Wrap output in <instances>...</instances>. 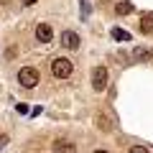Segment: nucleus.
Wrapping results in <instances>:
<instances>
[{"label":"nucleus","instance_id":"15","mask_svg":"<svg viewBox=\"0 0 153 153\" xmlns=\"http://www.w3.org/2000/svg\"><path fill=\"white\" fill-rule=\"evenodd\" d=\"M94 153H107V151H94Z\"/></svg>","mask_w":153,"mask_h":153},{"label":"nucleus","instance_id":"3","mask_svg":"<svg viewBox=\"0 0 153 153\" xmlns=\"http://www.w3.org/2000/svg\"><path fill=\"white\" fill-rule=\"evenodd\" d=\"M92 87L97 89V92H102V89L107 87V69H105V66H94V71H92Z\"/></svg>","mask_w":153,"mask_h":153},{"label":"nucleus","instance_id":"6","mask_svg":"<svg viewBox=\"0 0 153 153\" xmlns=\"http://www.w3.org/2000/svg\"><path fill=\"white\" fill-rule=\"evenodd\" d=\"M94 123H97V128H100V130H105V133H110V130L115 128L112 115H107V112H100L97 117H94Z\"/></svg>","mask_w":153,"mask_h":153},{"label":"nucleus","instance_id":"14","mask_svg":"<svg viewBox=\"0 0 153 153\" xmlns=\"http://www.w3.org/2000/svg\"><path fill=\"white\" fill-rule=\"evenodd\" d=\"M38 0H23V5H36Z\"/></svg>","mask_w":153,"mask_h":153},{"label":"nucleus","instance_id":"11","mask_svg":"<svg viewBox=\"0 0 153 153\" xmlns=\"http://www.w3.org/2000/svg\"><path fill=\"white\" fill-rule=\"evenodd\" d=\"M133 56H135V61H148V59H151V51H146V49H135V51H133Z\"/></svg>","mask_w":153,"mask_h":153},{"label":"nucleus","instance_id":"7","mask_svg":"<svg viewBox=\"0 0 153 153\" xmlns=\"http://www.w3.org/2000/svg\"><path fill=\"white\" fill-rule=\"evenodd\" d=\"M54 148H56V153H76L74 143H69V140H66V138H56Z\"/></svg>","mask_w":153,"mask_h":153},{"label":"nucleus","instance_id":"1","mask_svg":"<svg viewBox=\"0 0 153 153\" xmlns=\"http://www.w3.org/2000/svg\"><path fill=\"white\" fill-rule=\"evenodd\" d=\"M38 69L36 66H23L21 71H18V82H21V87H26V89H31V87H36L38 84Z\"/></svg>","mask_w":153,"mask_h":153},{"label":"nucleus","instance_id":"9","mask_svg":"<svg viewBox=\"0 0 153 153\" xmlns=\"http://www.w3.org/2000/svg\"><path fill=\"white\" fill-rule=\"evenodd\" d=\"M115 10H117V16H130V13H133V3L123 0V3H117V5H115Z\"/></svg>","mask_w":153,"mask_h":153},{"label":"nucleus","instance_id":"4","mask_svg":"<svg viewBox=\"0 0 153 153\" xmlns=\"http://www.w3.org/2000/svg\"><path fill=\"white\" fill-rule=\"evenodd\" d=\"M59 41H61V46H64V49H69V51H76V49H79V44H82V38L76 36L74 31H64Z\"/></svg>","mask_w":153,"mask_h":153},{"label":"nucleus","instance_id":"2","mask_svg":"<svg viewBox=\"0 0 153 153\" xmlns=\"http://www.w3.org/2000/svg\"><path fill=\"white\" fill-rule=\"evenodd\" d=\"M71 71H74V66H71L69 59H54L51 61V74L56 79H66V76H71Z\"/></svg>","mask_w":153,"mask_h":153},{"label":"nucleus","instance_id":"13","mask_svg":"<svg viewBox=\"0 0 153 153\" xmlns=\"http://www.w3.org/2000/svg\"><path fill=\"white\" fill-rule=\"evenodd\" d=\"M130 153H148V151H146L143 146H133V148H130Z\"/></svg>","mask_w":153,"mask_h":153},{"label":"nucleus","instance_id":"12","mask_svg":"<svg viewBox=\"0 0 153 153\" xmlns=\"http://www.w3.org/2000/svg\"><path fill=\"white\" fill-rule=\"evenodd\" d=\"M16 107H18V112H21V115H28V105L21 102V105H16Z\"/></svg>","mask_w":153,"mask_h":153},{"label":"nucleus","instance_id":"10","mask_svg":"<svg viewBox=\"0 0 153 153\" xmlns=\"http://www.w3.org/2000/svg\"><path fill=\"white\" fill-rule=\"evenodd\" d=\"M110 36H112L115 41H130V33L123 31V28H112V31H110Z\"/></svg>","mask_w":153,"mask_h":153},{"label":"nucleus","instance_id":"8","mask_svg":"<svg viewBox=\"0 0 153 153\" xmlns=\"http://www.w3.org/2000/svg\"><path fill=\"white\" fill-rule=\"evenodd\" d=\"M140 31L143 33H153V13H143L140 16Z\"/></svg>","mask_w":153,"mask_h":153},{"label":"nucleus","instance_id":"16","mask_svg":"<svg viewBox=\"0 0 153 153\" xmlns=\"http://www.w3.org/2000/svg\"><path fill=\"white\" fill-rule=\"evenodd\" d=\"M82 3H84V0H82Z\"/></svg>","mask_w":153,"mask_h":153},{"label":"nucleus","instance_id":"5","mask_svg":"<svg viewBox=\"0 0 153 153\" xmlns=\"http://www.w3.org/2000/svg\"><path fill=\"white\" fill-rule=\"evenodd\" d=\"M36 38L41 41V44H49L51 38H54V28H51L49 23H38L36 26Z\"/></svg>","mask_w":153,"mask_h":153}]
</instances>
